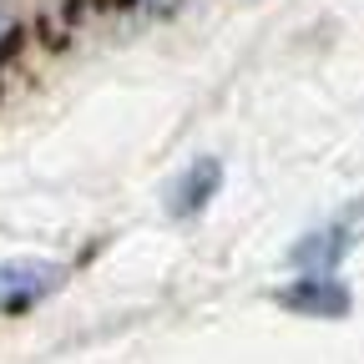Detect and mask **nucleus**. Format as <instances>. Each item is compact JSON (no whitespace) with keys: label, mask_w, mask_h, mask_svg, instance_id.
<instances>
[{"label":"nucleus","mask_w":364,"mask_h":364,"mask_svg":"<svg viewBox=\"0 0 364 364\" xmlns=\"http://www.w3.org/2000/svg\"><path fill=\"white\" fill-rule=\"evenodd\" d=\"M177 6H182V0H142V11H147V16H172Z\"/></svg>","instance_id":"5"},{"label":"nucleus","mask_w":364,"mask_h":364,"mask_svg":"<svg viewBox=\"0 0 364 364\" xmlns=\"http://www.w3.org/2000/svg\"><path fill=\"white\" fill-rule=\"evenodd\" d=\"M223 188V162L218 157H198L193 167H182L167 188V213L172 218H198Z\"/></svg>","instance_id":"4"},{"label":"nucleus","mask_w":364,"mask_h":364,"mask_svg":"<svg viewBox=\"0 0 364 364\" xmlns=\"http://www.w3.org/2000/svg\"><path fill=\"white\" fill-rule=\"evenodd\" d=\"M359 238H364V203L334 213L329 223H318V228H309V233L289 248V263H294L299 273H334V268L344 263V253H349Z\"/></svg>","instance_id":"1"},{"label":"nucleus","mask_w":364,"mask_h":364,"mask_svg":"<svg viewBox=\"0 0 364 364\" xmlns=\"http://www.w3.org/2000/svg\"><path fill=\"white\" fill-rule=\"evenodd\" d=\"M273 304H284L289 314H309V318H344L349 314V289L334 284L329 273H304L299 284L273 289Z\"/></svg>","instance_id":"3"},{"label":"nucleus","mask_w":364,"mask_h":364,"mask_svg":"<svg viewBox=\"0 0 364 364\" xmlns=\"http://www.w3.org/2000/svg\"><path fill=\"white\" fill-rule=\"evenodd\" d=\"M56 284H61V268L56 263H41V258H11V263H0V314L36 309Z\"/></svg>","instance_id":"2"}]
</instances>
